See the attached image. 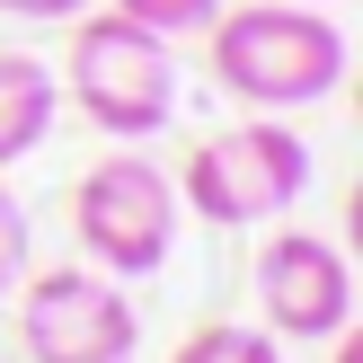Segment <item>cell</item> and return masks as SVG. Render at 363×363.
<instances>
[{
    "label": "cell",
    "mask_w": 363,
    "mask_h": 363,
    "mask_svg": "<svg viewBox=\"0 0 363 363\" xmlns=\"http://www.w3.org/2000/svg\"><path fill=\"white\" fill-rule=\"evenodd\" d=\"M18 346L27 363H133L142 319L98 266H53L18 293Z\"/></svg>",
    "instance_id": "5"
},
{
    "label": "cell",
    "mask_w": 363,
    "mask_h": 363,
    "mask_svg": "<svg viewBox=\"0 0 363 363\" xmlns=\"http://www.w3.org/2000/svg\"><path fill=\"white\" fill-rule=\"evenodd\" d=\"M18 284H27V204L0 186V301H9Z\"/></svg>",
    "instance_id": "10"
},
{
    "label": "cell",
    "mask_w": 363,
    "mask_h": 363,
    "mask_svg": "<svg viewBox=\"0 0 363 363\" xmlns=\"http://www.w3.org/2000/svg\"><path fill=\"white\" fill-rule=\"evenodd\" d=\"M213 80L230 98L266 106V116H293V106H319L337 80H346V27L319 18L311 0H266V9H213L204 27Z\"/></svg>",
    "instance_id": "1"
},
{
    "label": "cell",
    "mask_w": 363,
    "mask_h": 363,
    "mask_svg": "<svg viewBox=\"0 0 363 363\" xmlns=\"http://www.w3.org/2000/svg\"><path fill=\"white\" fill-rule=\"evenodd\" d=\"M62 89L80 98V116L116 142H142L177 116V62H169V35L133 27L124 9H98L71 27L62 53Z\"/></svg>",
    "instance_id": "3"
},
{
    "label": "cell",
    "mask_w": 363,
    "mask_h": 363,
    "mask_svg": "<svg viewBox=\"0 0 363 363\" xmlns=\"http://www.w3.org/2000/svg\"><path fill=\"white\" fill-rule=\"evenodd\" d=\"M133 27H151V35H186V27H213V9L222 0H116Z\"/></svg>",
    "instance_id": "9"
},
{
    "label": "cell",
    "mask_w": 363,
    "mask_h": 363,
    "mask_svg": "<svg viewBox=\"0 0 363 363\" xmlns=\"http://www.w3.org/2000/svg\"><path fill=\"white\" fill-rule=\"evenodd\" d=\"M169 363H284V337L275 328H240V319H204Z\"/></svg>",
    "instance_id": "8"
},
{
    "label": "cell",
    "mask_w": 363,
    "mask_h": 363,
    "mask_svg": "<svg viewBox=\"0 0 363 363\" xmlns=\"http://www.w3.org/2000/svg\"><path fill=\"white\" fill-rule=\"evenodd\" d=\"M257 311L275 337L311 346V337L354 328V275H346V248L319 240V230H275L257 248Z\"/></svg>",
    "instance_id": "6"
},
{
    "label": "cell",
    "mask_w": 363,
    "mask_h": 363,
    "mask_svg": "<svg viewBox=\"0 0 363 363\" xmlns=\"http://www.w3.org/2000/svg\"><path fill=\"white\" fill-rule=\"evenodd\" d=\"M337 363H363V337L354 328H337Z\"/></svg>",
    "instance_id": "12"
},
{
    "label": "cell",
    "mask_w": 363,
    "mask_h": 363,
    "mask_svg": "<svg viewBox=\"0 0 363 363\" xmlns=\"http://www.w3.org/2000/svg\"><path fill=\"white\" fill-rule=\"evenodd\" d=\"M71 240L98 275H160L177 248V186L142 151H106L98 169L71 186Z\"/></svg>",
    "instance_id": "4"
},
{
    "label": "cell",
    "mask_w": 363,
    "mask_h": 363,
    "mask_svg": "<svg viewBox=\"0 0 363 363\" xmlns=\"http://www.w3.org/2000/svg\"><path fill=\"white\" fill-rule=\"evenodd\" d=\"M169 186H177V204H186L195 222L248 230V222H275V213L301 204V186H311V142H301L293 124L257 116V124H230V133H204Z\"/></svg>",
    "instance_id": "2"
},
{
    "label": "cell",
    "mask_w": 363,
    "mask_h": 363,
    "mask_svg": "<svg viewBox=\"0 0 363 363\" xmlns=\"http://www.w3.org/2000/svg\"><path fill=\"white\" fill-rule=\"evenodd\" d=\"M53 106H62V80L35 53H0V169H18L53 133Z\"/></svg>",
    "instance_id": "7"
},
{
    "label": "cell",
    "mask_w": 363,
    "mask_h": 363,
    "mask_svg": "<svg viewBox=\"0 0 363 363\" xmlns=\"http://www.w3.org/2000/svg\"><path fill=\"white\" fill-rule=\"evenodd\" d=\"M0 9H9V18H80L89 0H0Z\"/></svg>",
    "instance_id": "11"
}]
</instances>
